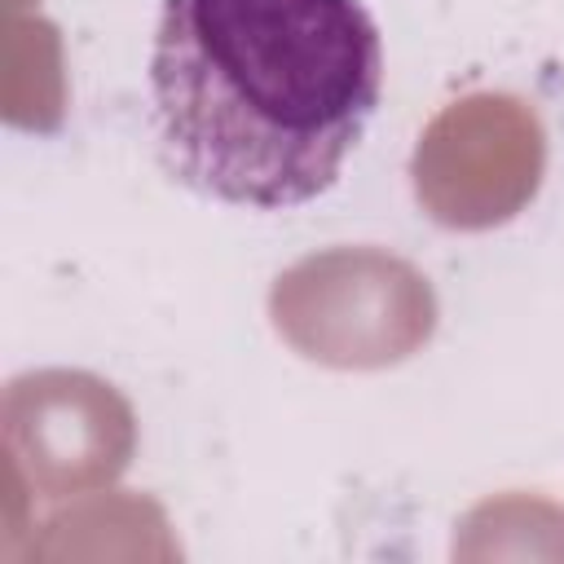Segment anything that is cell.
Listing matches in <instances>:
<instances>
[{"mask_svg":"<svg viewBox=\"0 0 564 564\" xmlns=\"http://www.w3.org/2000/svg\"><path fill=\"white\" fill-rule=\"evenodd\" d=\"M383 88L361 0H163L150 119L167 172L220 203L282 212L326 194Z\"/></svg>","mask_w":564,"mask_h":564,"instance_id":"6da1fadb","label":"cell"}]
</instances>
